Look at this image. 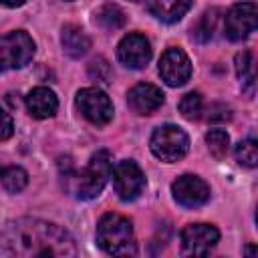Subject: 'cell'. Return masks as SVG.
Masks as SVG:
<instances>
[{
	"label": "cell",
	"mask_w": 258,
	"mask_h": 258,
	"mask_svg": "<svg viewBox=\"0 0 258 258\" xmlns=\"http://www.w3.org/2000/svg\"><path fill=\"white\" fill-rule=\"evenodd\" d=\"M0 248L22 258H62L75 256L77 246L67 230L38 218L12 220L0 232Z\"/></svg>",
	"instance_id": "6da1fadb"
},
{
	"label": "cell",
	"mask_w": 258,
	"mask_h": 258,
	"mask_svg": "<svg viewBox=\"0 0 258 258\" xmlns=\"http://www.w3.org/2000/svg\"><path fill=\"white\" fill-rule=\"evenodd\" d=\"M111 169H113V157L107 149H101V151L93 153L89 165L83 171L64 175L67 189L81 200H93L105 189V185L111 177Z\"/></svg>",
	"instance_id": "7a4b0ae2"
},
{
	"label": "cell",
	"mask_w": 258,
	"mask_h": 258,
	"mask_svg": "<svg viewBox=\"0 0 258 258\" xmlns=\"http://www.w3.org/2000/svg\"><path fill=\"white\" fill-rule=\"evenodd\" d=\"M97 244L111 256H133L137 252L133 226L121 214H105L97 224Z\"/></svg>",
	"instance_id": "3957f363"
},
{
	"label": "cell",
	"mask_w": 258,
	"mask_h": 258,
	"mask_svg": "<svg viewBox=\"0 0 258 258\" xmlns=\"http://www.w3.org/2000/svg\"><path fill=\"white\" fill-rule=\"evenodd\" d=\"M149 147L157 159L165 163H173V161H179L187 153L189 137L177 125H161L151 133Z\"/></svg>",
	"instance_id": "277c9868"
},
{
	"label": "cell",
	"mask_w": 258,
	"mask_h": 258,
	"mask_svg": "<svg viewBox=\"0 0 258 258\" xmlns=\"http://www.w3.org/2000/svg\"><path fill=\"white\" fill-rule=\"evenodd\" d=\"M34 56V40L24 30H14L0 36V73L22 69Z\"/></svg>",
	"instance_id": "5b68a950"
},
{
	"label": "cell",
	"mask_w": 258,
	"mask_h": 258,
	"mask_svg": "<svg viewBox=\"0 0 258 258\" xmlns=\"http://www.w3.org/2000/svg\"><path fill=\"white\" fill-rule=\"evenodd\" d=\"M77 109L81 111V115L93 123V125H107L113 119V103L107 97V93H103L97 87H85L77 93L75 97Z\"/></svg>",
	"instance_id": "8992f818"
},
{
	"label": "cell",
	"mask_w": 258,
	"mask_h": 258,
	"mask_svg": "<svg viewBox=\"0 0 258 258\" xmlns=\"http://www.w3.org/2000/svg\"><path fill=\"white\" fill-rule=\"evenodd\" d=\"M111 177H113V187H115L117 196L125 202L139 198V194L145 187V175H143L141 167L131 159L119 161L111 169Z\"/></svg>",
	"instance_id": "52a82bcc"
},
{
	"label": "cell",
	"mask_w": 258,
	"mask_h": 258,
	"mask_svg": "<svg viewBox=\"0 0 258 258\" xmlns=\"http://www.w3.org/2000/svg\"><path fill=\"white\" fill-rule=\"evenodd\" d=\"M258 24V8L254 2H240L234 4L226 18H224V32L230 40H244L248 38Z\"/></svg>",
	"instance_id": "ba28073f"
},
{
	"label": "cell",
	"mask_w": 258,
	"mask_h": 258,
	"mask_svg": "<svg viewBox=\"0 0 258 258\" xmlns=\"http://www.w3.org/2000/svg\"><path fill=\"white\" fill-rule=\"evenodd\" d=\"M220 240V232L212 224H189L181 232V254L206 256Z\"/></svg>",
	"instance_id": "9c48e42d"
},
{
	"label": "cell",
	"mask_w": 258,
	"mask_h": 258,
	"mask_svg": "<svg viewBox=\"0 0 258 258\" xmlns=\"http://www.w3.org/2000/svg\"><path fill=\"white\" fill-rule=\"evenodd\" d=\"M171 194L175 202L183 208H198L210 200V185L198 175H181L171 183Z\"/></svg>",
	"instance_id": "30bf717a"
},
{
	"label": "cell",
	"mask_w": 258,
	"mask_h": 258,
	"mask_svg": "<svg viewBox=\"0 0 258 258\" xmlns=\"http://www.w3.org/2000/svg\"><path fill=\"white\" fill-rule=\"evenodd\" d=\"M159 75L169 87H181L191 77V62L181 48H167L159 58Z\"/></svg>",
	"instance_id": "8fae6325"
},
{
	"label": "cell",
	"mask_w": 258,
	"mask_h": 258,
	"mask_svg": "<svg viewBox=\"0 0 258 258\" xmlns=\"http://www.w3.org/2000/svg\"><path fill=\"white\" fill-rule=\"evenodd\" d=\"M117 58L129 69H143L151 60V44L139 32H129L117 46Z\"/></svg>",
	"instance_id": "7c38bea8"
},
{
	"label": "cell",
	"mask_w": 258,
	"mask_h": 258,
	"mask_svg": "<svg viewBox=\"0 0 258 258\" xmlns=\"http://www.w3.org/2000/svg\"><path fill=\"white\" fill-rule=\"evenodd\" d=\"M165 95L161 93L159 87L151 83H137L129 93H127V105L133 113L137 115H151L163 105Z\"/></svg>",
	"instance_id": "4fadbf2b"
},
{
	"label": "cell",
	"mask_w": 258,
	"mask_h": 258,
	"mask_svg": "<svg viewBox=\"0 0 258 258\" xmlns=\"http://www.w3.org/2000/svg\"><path fill=\"white\" fill-rule=\"evenodd\" d=\"M26 109L34 119H48L58 109V99L48 87H36L26 97Z\"/></svg>",
	"instance_id": "5bb4252c"
},
{
	"label": "cell",
	"mask_w": 258,
	"mask_h": 258,
	"mask_svg": "<svg viewBox=\"0 0 258 258\" xmlns=\"http://www.w3.org/2000/svg\"><path fill=\"white\" fill-rule=\"evenodd\" d=\"M191 0H147V10L161 22H177L189 10Z\"/></svg>",
	"instance_id": "9a60e30c"
},
{
	"label": "cell",
	"mask_w": 258,
	"mask_h": 258,
	"mask_svg": "<svg viewBox=\"0 0 258 258\" xmlns=\"http://www.w3.org/2000/svg\"><path fill=\"white\" fill-rule=\"evenodd\" d=\"M60 40H62L64 52H67L69 56H73V58H81V56L87 54V50L91 48L89 36H87L79 26H75V24H67V26L62 28Z\"/></svg>",
	"instance_id": "2e32d148"
},
{
	"label": "cell",
	"mask_w": 258,
	"mask_h": 258,
	"mask_svg": "<svg viewBox=\"0 0 258 258\" xmlns=\"http://www.w3.org/2000/svg\"><path fill=\"white\" fill-rule=\"evenodd\" d=\"M95 22L99 26H103L105 30H117L125 24V12L117 4H105L97 10Z\"/></svg>",
	"instance_id": "e0dca14e"
},
{
	"label": "cell",
	"mask_w": 258,
	"mask_h": 258,
	"mask_svg": "<svg viewBox=\"0 0 258 258\" xmlns=\"http://www.w3.org/2000/svg\"><path fill=\"white\" fill-rule=\"evenodd\" d=\"M0 181H2V185H4L6 191L18 194V191H22V189L26 187L28 175H26V171H24L22 167H18V165H6V167L0 169Z\"/></svg>",
	"instance_id": "ac0fdd59"
},
{
	"label": "cell",
	"mask_w": 258,
	"mask_h": 258,
	"mask_svg": "<svg viewBox=\"0 0 258 258\" xmlns=\"http://www.w3.org/2000/svg\"><path fill=\"white\" fill-rule=\"evenodd\" d=\"M206 143H208V149L210 153L216 157V159H224L228 155V149H230V137L224 129H212L206 133Z\"/></svg>",
	"instance_id": "d6986e66"
},
{
	"label": "cell",
	"mask_w": 258,
	"mask_h": 258,
	"mask_svg": "<svg viewBox=\"0 0 258 258\" xmlns=\"http://www.w3.org/2000/svg\"><path fill=\"white\" fill-rule=\"evenodd\" d=\"M216 14H218V10H206L204 14H202V18H200V22L191 28V36L198 40V42H206V40H210L212 38V34H214V28H216Z\"/></svg>",
	"instance_id": "ffe728a7"
},
{
	"label": "cell",
	"mask_w": 258,
	"mask_h": 258,
	"mask_svg": "<svg viewBox=\"0 0 258 258\" xmlns=\"http://www.w3.org/2000/svg\"><path fill=\"white\" fill-rule=\"evenodd\" d=\"M236 161L244 167H256L258 165V143L254 139H244L236 145Z\"/></svg>",
	"instance_id": "44dd1931"
},
{
	"label": "cell",
	"mask_w": 258,
	"mask_h": 258,
	"mask_svg": "<svg viewBox=\"0 0 258 258\" xmlns=\"http://www.w3.org/2000/svg\"><path fill=\"white\" fill-rule=\"evenodd\" d=\"M202 111H204V103H202L200 93H194L191 91V93H187V95L181 97V101H179V113L185 119H189V121L200 119Z\"/></svg>",
	"instance_id": "7402d4cb"
},
{
	"label": "cell",
	"mask_w": 258,
	"mask_h": 258,
	"mask_svg": "<svg viewBox=\"0 0 258 258\" xmlns=\"http://www.w3.org/2000/svg\"><path fill=\"white\" fill-rule=\"evenodd\" d=\"M252 67H254V62H252V52L244 50V52L236 54V73H238V77H240L244 83H248V85H254Z\"/></svg>",
	"instance_id": "603a6c76"
},
{
	"label": "cell",
	"mask_w": 258,
	"mask_h": 258,
	"mask_svg": "<svg viewBox=\"0 0 258 258\" xmlns=\"http://www.w3.org/2000/svg\"><path fill=\"white\" fill-rule=\"evenodd\" d=\"M232 119V109L224 103H214L208 107V115H206V121L208 123H226Z\"/></svg>",
	"instance_id": "cb8c5ba5"
},
{
	"label": "cell",
	"mask_w": 258,
	"mask_h": 258,
	"mask_svg": "<svg viewBox=\"0 0 258 258\" xmlns=\"http://www.w3.org/2000/svg\"><path fill=\"white\" fill-rule=\"evenodd\" d=\"M109 64H107V60H103V58H95L91 64H89V75L93 77V79H97V81H103V83H109Z\"/></svg>",
	"instance_id": "d4e9b609"
},
{
	"label": "cell",
	"mask_w": 258,
	"mask_h": 258,
	"mask_svg": "<svg viewBox=\"0 0 258 258\" xmlns=\"http://www.w3.org/2000/svg\"><path fill=\"white\" fill-rule=\"evenodd\" d=\"M14 133V125H12V119L10 115L0 107V141L8 139L10 135Z\"/></svg>",
	"instance_id": "484cf974"
},
{
	"label": "cell",
	"mask_w": 258,
	"mask_h": 258,
	"mask_svg": "<svg viewBox=\"0 0 258 258\" xmlns=\"http://www.w3.org/2000/svg\"><path fill=\"white\" fill-rule=\"evenodd\" d=\"M4 6H10V8H16V6H22L26 0H0Z\"/></svg>",
	"instance_id": "4316f807"
}]
</instances>
